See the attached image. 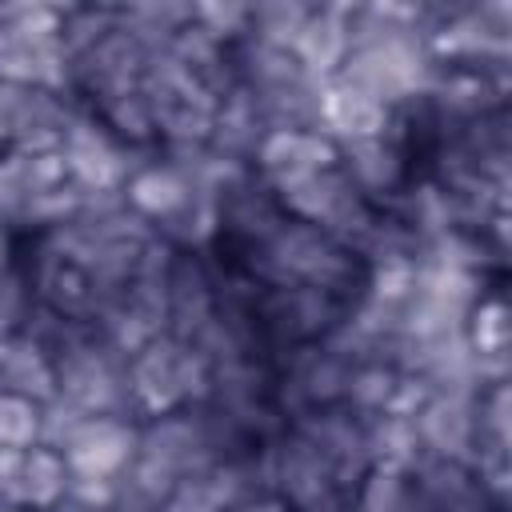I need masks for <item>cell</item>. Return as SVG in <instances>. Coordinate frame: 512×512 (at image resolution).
<instances>
[{
  "instance_id": "6da1fadb",
  "label": "cell",
  "mask_w": 512,
  "mask_h": 512,
  "mask_svg": "<svg viewBox=\"0 0 512 512\" xmlns=\"http://www.w3.org/2000/svg\"><path fill=\"white\" fill-rule=\"evenodd\" d=\"M44 416H48V404L0 388V448L24 452L44 444Z\"/></svg>"
}]
</instances>
